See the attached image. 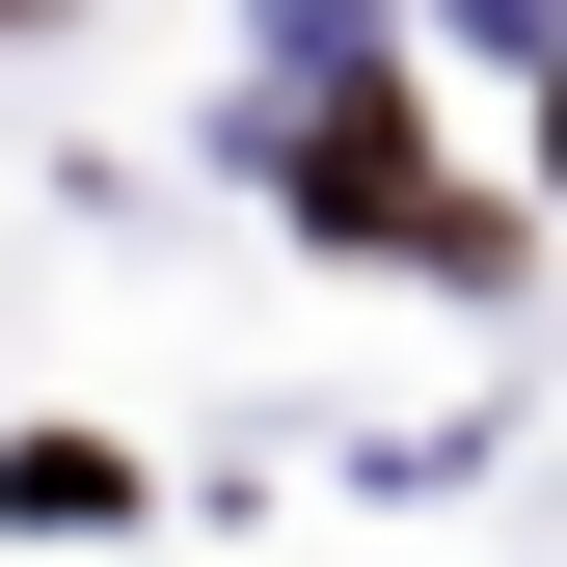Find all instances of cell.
Here are the masks:
<instances>
[{
	"label": "cell",
	"instance_id": "cell-1",
	"mask_svg": "<svg viewBox=\"0 0 567 567\" xmlns=\"http://www.w3.org/2000/svg\"><path fill=\"white\" fill-rule=\"evenodd\" d=\"M0 28H54V0H0Z\"/></svg>",
	"mask_w": 567,
	"mask_h": 567
}]
</instances>
